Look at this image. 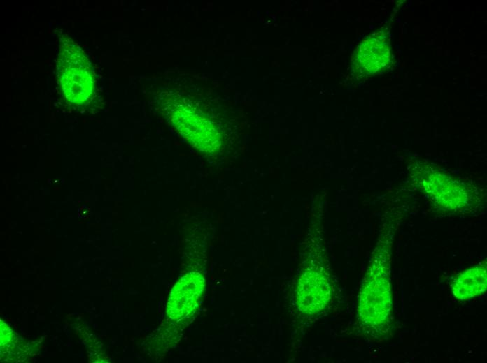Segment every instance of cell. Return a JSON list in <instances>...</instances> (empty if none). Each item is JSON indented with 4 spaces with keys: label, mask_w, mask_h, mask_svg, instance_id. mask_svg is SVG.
<instances>
[{
    "label": "cell",
    "mask_w": 487,
    "mask_h": 363,
    "mask_svg": "<svg viewBox=\"0 0 487 363\" xmlns=\"http://www.w3.org/2000/svg\"><path fill=\"white\" fill-rule=\"evenodd\" d=\"M383 247L365 276L358 309L359 321L377 334L388 327L392 309L390 243Z\"/></svg>",
    "instance_id": "1"
},
{
    "label": "cell",
    "mask_w": 487,
    "mask_h": 363,
    "mask_svg": "<svg viewBox=\"0 0 487 363\" xmlns=\"http://www.w3.org/2000/svg\"><path fill=\"white\" fill-rule=\"evenodd\" d=\"M388 34L373 33L358 45L353 58V70L360 77L371 75L387 68L392 59Z\"/></svg>",
    "instance_id": "2"
},
{
    "label": "cell",
    "mask_w": 487,
    "mask_h": 363,
    "mask_svg": "<svg viewBox=\"0 0 487 363\" xmlns=\"http://www.w3.org/2000/svg\"><path fill=\"white\" fill-rule=\"evenodd\" d=\"M297 297L302 311L316 313L330 300V286L322 271H306L302 276Z\"/></svg>",
    "instance_id": "3"
},
{
    "label": "cell",
    "mask_w": 487,
    "mask_h": 363,
    "mask_svg": "<svg viewBox=\"0 0 487 363\" xmlns=\"http://www.w3.org/2000/svg\"><path fill=\"white\" fill-rule=\"evenodd\" d=\"M451 291L459 300L474 298L486 290V262L470 267L460 272L453 281Z\"/></svg>",
    "instance_id": "4"
}]
</instances>
